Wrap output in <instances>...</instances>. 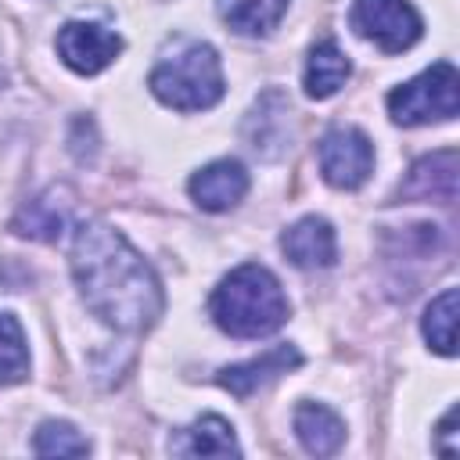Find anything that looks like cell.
Returning a JSON list of instances; mask_svg holds the SVG:
<instances>
[{
  "instance_id": "2",
  "label": "cell",
  "mask_w": 460,
  "mask_h": 460,
  "mask_svg": "<svg viewBox=\"0 0 460 460\" xmlns=\"http://www.w3.org/2000/svg\"><path fill=\"white\" fill-rule=\"evenodd\" d=\"M208 313L216 327L230 338H262L284 327L288 298L266 266L244 262L219 280V288L208 298Z\"/></svg>"
},
{
  "instance_id": "15",
  "label": "cell",
  "mask_w": 460,
  "mask_h": 460,
  "mask_svg": "<svg viewBox=\"0 0 460 460\" xmlns=\"http://www.w3.org/2000/svg\"><path fill=\"white\" fill-rule=\"evenodd\" d=\"M295 435L305 453L313 456H331L345 442V420L323 406V402H298L295 410Z\"/></svg>"
},
{
  "instance_id": "7",
  "label": "cell",
  "mask_w": 460,
  "mask_h": 460,
  "mask_svg": "<svg viewBox=\"0 0 460 460\" xmlns=\"http://www.w3.org/2000/svg\"><path fill=\"white\" fill-rule=\"evenodd\" d=\"M54 47H58V58H61L72 72H79V75H97V72H104V68L119 58L122 36L111 32L108 25H97V22H65V25L58 29Z\"/></svg>"
},
{
  "instance_id": "11",
  "label": "cell",
  "mask_w": 460,
  "mask_h": 460,
  "mask_svg": "<svg viewBox=\"0 0 460 460\" xmlns=\"http://www.w3.org/2000/svg\"><path fill=\"white\" fill-rule=\"evenodd\" d=\"M280 252L298 270H327L338 259L334 226L323 216H302L295 226L280 234Z\"/></svg>"
},
{
  "instance_id": "20",
  "label": "cell",
  "mask_w": 460,
  "mask_h": 460,
  "mask_svg": "<svg viewBox=\"0 0 460 460\" xmlns=\"http://www.w3.org/2000/svg\"><path fill=\"white\" fill-rule=\"evenodd\" d=\"M32 453L36 456H86L90 442L68 420H43L40 431L32 435Z\"/></svg>"
},
{
  "instance_id": "3",
  "label": "cell",
  "mask_w": 460,
  "mask_h": 460,
  "mask_svg": "<svg viewBox=\"0 0 460 460\" xmlns=\"http://www.w3.org/2000/svg\"><path fill=\"white\" fill-rule=\"evenodd\" d=\"M151 93L176 111H205L223 97V68L216 47L190 40L172 58H162L147 75Z\"/></svg>"
},
{
  "instance_id": "8",
  "label": "cell",
  "mask_w": 460,
  "mask_h": 460,
  "mask_svg": "<svg viewBox=\"0 0 460 460\" xmlns=\"http://www.w3.org/2000/svg\"><path fill=\"white\" fill-rule=\"evenodd\" d=\"M72 205H75L72 187L54 183L18 208V216L11 219V230L18 237H29V241H58L72 219Z\"/></svg>"
},
{
  "instance_id": "9",
  "label": "cell",
  "mask_w": 460,
  "mask_h": 460,
  "mask_svg": "<svg viewBox=\"0 0 460 460\" xmlns=\"http://www.w3.org/2000/svg\"><path fill=\"white\" fill-rule=\"evenodd\" d=\"M298 367H302V352H298L295 345L280 341V345L266 349V352L255 356V359L223 367V370L216 374V385H223V388H226L230 395H237V399H248L252 392H259V388L270 385L273 377H280V374H288V370H298Z\"/></svg>"
},
{
  "instance_id": "10",
  "label": "cell",
  "mask_w": 460,
  "mask_h": 460,
  "mask_svg": "<svg viewBox=\"0 0 460 460\" xmlns=\"http://www.w3.org/2000/svg\"><path fill=\"white\" fill-rule=\"evenodd\" d=\"M187 190H190L198 208L226 212L248 194V172H244V165L237 158H219V162H208L205 169H198L190 176Z\"/></svg>"
},
{
  "instance_id": "14",
  "label": "cell",
  "mask_w": 460,
  "mask_h": 460,
  "mask_svg": "<svg viewBox=\"0 0 460 460\" xmlns=\"http://www.w3.org/2000/svg\"><path fill=\"white\" fill-rule=\"evenodd\" d=\"M169 449L176 456H241V446L234 438V428L219 413H205L194 424L180 428L169 438Z\"/></svg>"
},
{
  "instance_id": "17",
  "label": "cell",
  "mask_w": 460,
  "mask_h": 460,
  "mask_svg": "<svg viewBox=\"0 0 460 460\" xmlns=\"http://www.w3.org/2000/svg\"><path fill=\"white\" fill-rule=\"evenodd\" d=\"M291 0H219V18L241 36H266L280 25Z\"/></svg>"
},
{
  "instance_id": "1",
  "label": "cell",
  "mask_w": 460,
  "mask_h": 460,
  "mask_svg": "<svg viewBox=\"0 0 460 460\" xmlns=\"http://www.w3.org/2000/svg\"><path fill=\"white\" fill-rule=\"evenodd\" d=\"M68 262L83 302L108 327L122 334H140L162 316L165 295L155 270L115 226L101 219L79 223Z\"/></svg>"
},
{
  "instance_id": "16",
  "label": "cell",
  "mask_w": 460,
  "mask_h": 460,
  "mask_svg": "<svg viewBox=\"0 0 460 460\" xmlns=\"http://www.w3.org/2000/svg\"><path fill=\"white\" fill-rule=\"evenodd\" d=\"M349 72L352 65L341 54V47L334 40H320L309 47V58H305V93L313 101H327L345 86Z\"/></svg>"
},
{
  "instance_id": "21",
  "label": "cell",
  "mask_w": 460,
  "mask_h": 460,
  "mask_svg": "<svg viewBox=\"0 0 460 460\" xmlns=\"http://www.w3.org/2000/svg\"><path fill=\"white\" fill-rule=\"evenodd\" d=\"M453 424H456V406H449V413L442 417V424H438V431H435V449H438L442 456H456V453H460V442H456Z\"/></svg>"
},
{
  "instance_id": "12",
  "label": "cell",
  "mask_w": 460,
  "mask_h": 460,
  "mask_svg": "<svg viewBox=\"0 0 460 460\" xmlns=\"http://www.w3.org/2000/svg\"><path fill=\"white\" fill-rule=\"evenodd\" d=\"M288 115H291V104L280 90H266L255 108L248 111L244 119V140L255 155L262 158H277L288 144Z\"/></svg>"
},
{
  "instance_id": "6",
  "label": "cell",
  "mask_w": 460,
  "mask_h": 460,
  "mask_svg": "<svg viewBox=\"0 0 460 460\" xmlns=\"http://www.w3.org/2000/svg\"><path fill=\"white\" fill-rule=\"evenodd\" d=\"M320 172L338 190H356L374 172V144L356 126H334L323 133L320 147Z\"/></svg>"
},
{
  "instance_id": "4",
  "label": "cell",
  "mask_w": 460,
  "mask_h": 460,
  "mask_svg": "<svg viewBox=\"0 0 460 460\" xmlns=\"http://www.w3.org/2000/svg\"><path fill=\"white\" fill-rule=\"evenodd\" d=\"M460 104V75L449 61H435L410 83L388 93V115L399 126H428L456 115Z\"/></svg>"
},
{
  "instance_id": "5",
  "label": "cell",
  "mask_w": 460,
  "mask_h": 460,
  "mask_svg": "<svg viewBox=\"0 0 460 460\" xmlns=\"http://www.w3.org/2000/svg\"><path fill=\"white\" fill-rule=\"evenodd\" d=\"M349 22L363 40H370L385 54L410 50L424 32V22L410 0H352Z\"/></svg>"
},
{
  "instance_id": "13",
  "label": "cell",
  "mask_w": 460,
  "mask_h": 460,
  "mask_svg": "<svg viewBox=\"0 0 460 460\" xmlns=\"http://www.w3.org/2000/svg\"><path fill=\"white\" fill-rule=\"evenodd\" d=\"M399 198L406 201H442V205H453L456 201V151H435V155H424L406 183L399 187Z\"/></svg>"
},
{
  "instance_id": "19",
  "label": "cell",
  "mask_w": 460,
  "mask_h": 460,
  "mask_svg": "<svg viewBox=\"0 0 460 460\" xmlns=\"http://www.w3.org/2000/svg\"><path fill=\"white\" fill-rule=\"evenodd\" d=\"M29 374V349L22 323L11 313H0V385H18Z\"/></svg>"
},
{
  "instance_id": "18",
  "label": "cell",
  "mask_w": 460,
  "mask_h": 460,
  "mask_svg": "<svg viewBox=\"0 0 460 460\" xmlns=\"http://www.w3.org/2000/svg\"><path fill=\"white\" fill-rule=\"evenodd\" d=\"M420 331H424V341L438 356H453L456 352V288H446L442 295H435L428 302Z\"/></svg>"
}]
</instances>
